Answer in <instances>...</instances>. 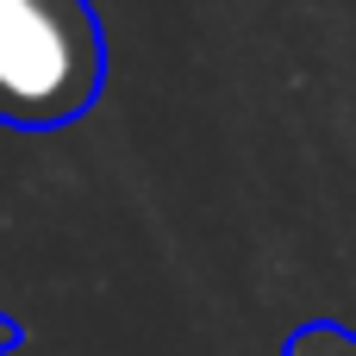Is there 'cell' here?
Returning a JSON list of instances; mask_svg holds the SVG:
<instances>
[{"label":"cell","instance_id":"obj_1","mask_svg":"<svg viewBox=\"0 0 356 356\" xmlns=\"http://www.w3.org/2000/svg\"><path fill=\"white\" fill-rule=\"evenodd\" d=\"M106 75L88 0H0V119L44 131L75 119Z\"/></svg>","mask_w":356,"mask_h":356},{"label":"cell","instance_id":"obj_2","mask_svg":"<svg viewBox=\"0 0 356 356\" xmlns=\"http://www.w3.org/2000/svg\"><path fill=\"white\" fill-rule=\"evenodd\" d=\"M282 356H356V332L350 325H332V319H313L288 338Z\"/></svg>","mask_w":356,"mask_h":356},{"label":"cell","instance_id":"obj_3","mask_svg":"<svg viewBox=\"0 0 356 356\" xmlns=\"http://www.w3.org/2000/svg\"><path fill=\"white\" fill-rule=\"evenodd\" d=\"M13 344H19V332H13V325L0 319V350H13Z\"/></svg>","mask_w":356,"mask_h":356}]
</instances>
